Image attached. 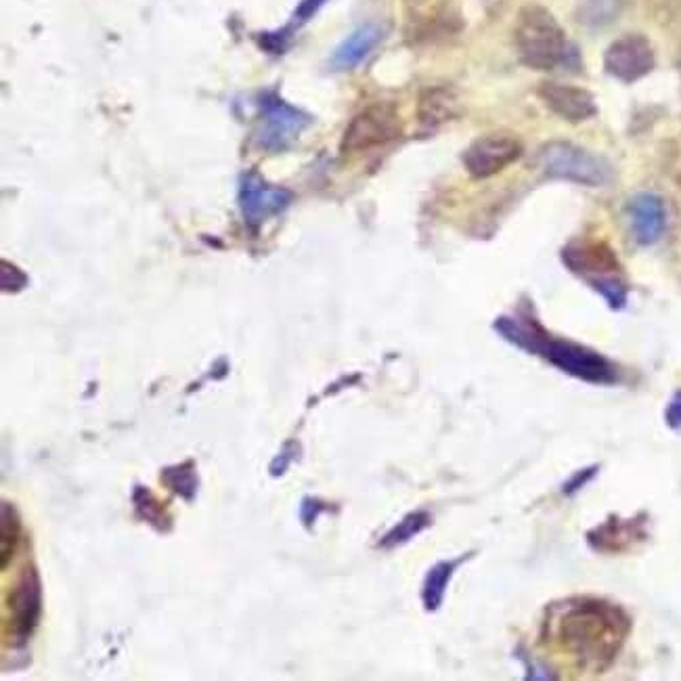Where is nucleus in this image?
<instances>
[{
    "label": "nucleus",
    "instance_id": "nucleus-15",
    "mask_svg": "<svg viewBox=\"0 0 681 681\" xmlns=\"http://www.w3.org/2000/svg\"><path fill=\"white\" fill-rule=\"evenodd\" d=\"M457 111L455 97L445 89L426 90L420 99V120L424 126H438L447 122Z\"/></svg>",
    "mask_w": 681,
    "mask_h": 681
},
{
    "label": "nucleus",
    "instance_id": "nucleus-1",
    "mask_svg": "<svg viewBox=\"0 0 681 681\" xmlns=\"http://www.w3.org/2000/svg\"><path fill=\"white\" fill-rule=\"evenodd\" d=\"M495 329L505 340L512 342L522 351H529L533 355L550 361L554 367L562 369L569 376L579 377L592 384H612L616 379L614 367L602 355L593 353L581 344L552 338L550 334H545L539 327H533L531 323L503 317L495 323Z\"/></svg>",
    "mask_w": 681,
    "mask_h": 681
},
{
    "label": "nucleus",
    "instance_id": "nucleus-10",
    "mask_svg": "<svg viewBox=\"0 0 681 681\" xmlns=\"http://www.w3.org/2000/svg\"><path fill=\"white\" fill-rule=\"evenodd\" d=\"M292 201L286 189L273 187L256 172H248L239 182V208L250 227H258L273 216L282 215Z\"/></svg>",
    "mask_w": 681,
    "mask_h": 681
},
{
    "label": "nucleus",
    "instance_id": "nucleus-6",
    "mask_svg": "<svg viewBox=\"0 0 681 681\" xmlns=\"http://www.w3.org/2000/svg\"><path fill=\"white\" fill-rule=\"evenodd\" d=\"M403 132V122L398 120L395 108L377 103L363 109L359 116L348 125L342 137L344 154H361L374 147L393 144Z\"/></svg>",
    "mask_w": 681,
    "mask_h": 681
},
{
    "label": "nucleus",
    "instance_id": "nucleus-2",
    "mask_svg": "<svg viewBox=\"0 0 681 681\" xmlns=\"http://www.w3.org/2000/svg\"><path fill=\"white\" fill-rule=\"evenodd\" d=\"M556 633L564 648L585 664L604 667L621 645L625 619L602 602H583L569 606L557 619Z\"/></svg>",
    "mask_w": 681,
    "mask_h": 681
},
{
    "label": "nucleus",
    "instance_id": "nucleus-4",
    "mask_svg": "<svg viewBox=\"0 0 681 681\" xmlns=\"http://www.w3.org/2000/svg\"><path fill=\"white\" fill-rule=\"evenodd\" d=\"M535 164L552 179L571 180L588 187H604L614 179V168L609 160L573 144L543 145Z\"/></svg>",
    "mask_w": 681,
    "mask_h": 681
},
{
    "label": "nucleus",
    "instance_id": "nucleus-20",
    "mask_svg": "<svg viewBox=\"0 0 681 681\" xmlns=\"http://www.w3.org/2000/svg\"><path fill=\"white\" fill-rule=\"evenodd\" d=\"M325 2H327V0H303V2L298 4V9H296L294 23H305V21H308V19L313 18V16L322 9Z\"/></svg>",
    "mask_w": 681,
    "mask_h": 681
},
{
    "label": "nucleus",
    "instance_id": "nucleus-5",
    "mask_svg": "<svg viewBox=\"0 0 681 681\" xmlns=\"http://www.w3.org/2000/svg\"><path fill=\"white\" fill-rule=\"evenodd\" d=\"M566 265L590 282L612 308H623L628 303V287L619 277V263L604 244H573L564 250Z\"/></svg>",
    "mask_w": 681,
    "mask_h": 681
},
{
    "label": "nucleus",
    "instance_id": "nucleus-19",
    "mask_svg": "<svg viewBox=\"0 0 681 681\" xmlns=\"http://www.w3.org/2000/svg\"><path fill=\"white\" fill-rule=\"evenodd\" d=\"M19 519L9 503H2V571H7L9 560L18 547Z\"/></svg>",
    "mask_w": 681,
    "mask_h": 681
},
{
    "label": "nucleus",
    "instance_id": "nucleus-16",
    "mask_svg": "<svg viewBox=\"0 0 681 681\" xmlns=\"http://www.w3.org/2000/svg\"><path fill=\"white\" fill-rule=\"evenodd\" d=\"M462 562H464V557L453 560V562H438V564L432 566L431 573H428L426 581H424V592H422V600H424L426 610L434 612V610L441 609L443 598H445V592H447L448 581H451L455 569Z\"/></svg>",
    "mask_w": 681,
    "mask_h": 681
},
{
    "label": "nucleus",
    "instance_id": "nucleus-14",
    "mask_svg": "<svg viewBox=\"0 0 681 681\" xmlns=\"http://www.w3.org/2000/svg\"><path fill=\"white\" fill-rule=\"evenodd\" d=\"M382 37H384L382 26H377V23L361 26L334 51V55H332V68L340 70V72L355 70L357 66H361L372 55V51L379 45Z\"/></svg>",
    "mask_w": 681,
    "mask_h": 681
},
{
    "label": "nucleus",
    "instance_id": "nucleus-7",
    "mask_svg": "<svg viewBox=\"0 0 681 681\" xmlns=\"http://www.w3.org/2000/svg\"><path fill=\"white\" fill-rule=\"evenodd\" d=\"M522 141L507 132H493L476 139L464 154V166L474 179H488L512 166L522 156Z\"/></svg>",
    "mask_w": 681,
    "mask_h": 681
},
{
    "label": "nucleus",
    "instance_id": "nucleus-8",
    "mask_svg": "<svg viewBox=\"0 0 681 681\" xmlns=\"http://www.w3.org/2000/svg\"><path fill=\"white\" fill-rule=\"evenodd\" d=\"M263 128L258 132V145L267 151H284L298 141L313 118L303 109L292 108L279 97H267L263 111Z\"/></svg>",
    "mask_w": 681,
    "mask_h": 681
},
{
    "label": "nucleus",
    "instance_id": "nucleus-11",
    "mask_svg": "<svg viewBox=\"0 0 681 681\" xmlns=\"http://www.w3.org/2000/svg\"><path fill=\"white\" fill-rule=\"evenodd\" d=\"M604 68L616 80L635 82L654 70V51L644 37L629 34L610 45Z\"/></svg>",
    "mask_w": 681,
    "mask_h": 681
},
{
    "label": "nucleus",
    "instance_id": "nucleus-9",
    "mask_svg": "<svg viewBox=\"0 0 681 681\" xmlns=\"http://www.w3.org/2000/svg\"><path fill=\"white\" fill-rule=\"evenodd\" d=\"M7 609L11 612L9 616V635L16 645L26 644L30 635L34 633L42 610V593H40V581L34 569L21 574L18 585L9 593Z\"/></svg>",
    "mask_w": 681,
    "mask_h": 681
},
{
    "label": "nucleus",
    "instance_id": "nucleus-12",
    "mask_svg": "<svg viewBox=\"0 0 681 681\" xmlns=\"http://www.w3.org/2000/svg\"><path fill=\"white\" fill-rule=\"evenodd\" d=\"M541 101L552 109L556 116L569 120V122H585L595 116L598 106L590 90L573 87V85H560V82H543L539 87Z\"/></svg>",
    "mask_w": 681,
    "mask_h": 681
},
{
    "label": "nucleus",
    "instance_id": "nucleus-17",
    "mask_svg": "<svg viewBox=\"0 0 681 681\" xmlns=\"http://www.w3.org/2000/svg\"><path fill=\"white\" fill-rule=\"evenodd\" d=\"M428 524H431V514H426V512H413V514L405 516L403 521L398 522L395 529H393L386 537L382 539L379 545L386 547V550L398 547V545L407 543V541L415 537V535H420Z\"/></svg>",
    "mask_w": 681,
    "mask_h": 681
},
{
    "label": "nucleus",
    "instance_id": "nucleus-18",
    "mask_svg": "<svg viewBox=\"0 0 681 681\" xmlns=\"http://www.w3.org/2000/svg\"><path fill=\"white\" fill-rule=\"evenodd\" d=\"M623 0H583L581 2V19L583 23L600 28L609 26L621 13Z\"/></svg>",
    "mask_w": 681,
    "mask_h": 681
},
{
    "label": "nucleus",
    "instance_id": "nucleus-3",
    "mask_svg": "<svg viewBox=\"0 0 681 681\" xmlns=\"http://www.w3.org/2000/svg\"><path fill=\"white\" fill-rule=\"evenodd\" d=\"M516 49L522 63L541 72L566 66L571 59V45L564 30L552 13L539 4L522 9L516 23Z\"/></svg>",
    "mask_w": 681,
    "mask_h": 681
},
{
    "label": "nucleus",
    "instance_id": "nucleus-21",
    "mask_svg": "<svg viewBox=\"0 0 681 681\" xmlns=\"http://www.w3.org/2000/svg\"><path fill=\"white\" fill-rule=\"evenodd\" d=\"M667 424H669L673 431L681 432V393L673 396V401H671L669 407H667Z\"/></svg>",
    "mask_w": 681,
    "mask_h": 681
},
{
    "label": "nucleus",
    "instance_id": "nucleus-22",
    "mask_svg": "<svg viewBox=\"0 0 681 681\" xmlns=\"http://www.w3.org/2000/svg\"><path fill=\"white\" fill-rule=\"evenodd\" d=\"M593 474H595V467H590V470H583V472H579L576 476H573V478L569 481V483L564 484V488H562V491H564L566 495H571V493H574V491H579L581 486H585V484H588V481L592 478Z\"/></svg>",
    "mask_w": 681,
    "mask_h": 681
},
{
    "label": "nucleus",
    "instance_id": "nucleus-13",
    "mask_svg": "<svg viewBox=\"0 0 681 681\" xmlns=\"http://www.w3.org/2000/svg\"><path fill=\"white\" fill-rule=\"evenodd\" d=\"M631 231L642 246L657 244L667 227V210L663 199L654 194H640L629 201L628 208Z\"/></svg>",
    "mask_w": 681,
    "mask_h": 681
}]
</instances>
